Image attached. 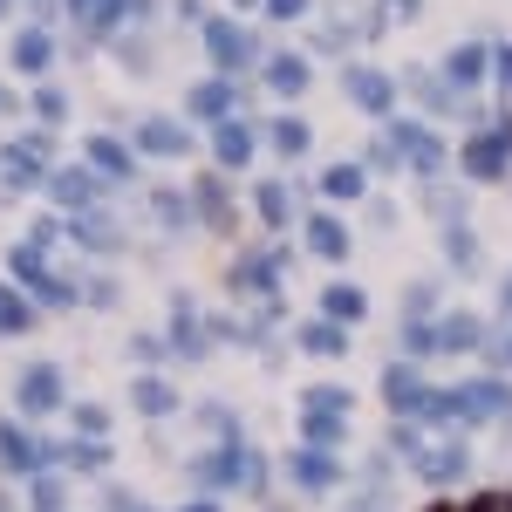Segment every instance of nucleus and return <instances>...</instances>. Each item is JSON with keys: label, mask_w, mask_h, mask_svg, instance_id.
Here are the masks:
<instances>
[{"label": "nucleus", "mask_w": 512, "mask_h": 512, "mask_svg": "<svg viewBox=\"0 0 512 512\" xmlns=\"http://www.w3.org/2000/svg\"><path fill=\"white\" fill-rule=\"evenodd\" d=\"M458 164H465L472 185H499V178H506V171H512V117H506V110H499L492 123H478L472 137H465Z\"/></svg>", "instance_id": "nucleus-1"}, {"label": "nucleus", "mask_w": 512, "mask_h": 512, "mask_svg": "<svg viewBox=\"0 0 512 512\" xmlns=\"http://www.w3.org/2000/svg\"><path fill=\"white\" fill-rule=\"evenodd\" d=\"M198 35H205V55H212V69H219V76H239V69H253V62H260L253 28H239V21H226V14H205V21H198Z\"/></svg>", "instance_id": "nucleus-2"}, {"label": "nucleus", "mask_w": 512, "mask_h": 512, "mask_svg": "<svg viewBox=\"0 0 512 512\" xmlns=\"http://www.w3.org/2000/svg\"><path fill=\"white\" fill-rule=\"evenodd\" d=\"M342 89H349V103L362 110V117H376V123L396 117V76H383V69L349 62V69H342Z\"/></svg>", "instance_id": "nucleus-3"}, {"label": "nucleus", "mask_w": 512, "mask_h": 512, "mask_svg": "<svg viewBox=\"0 0 512 512\" xmlns=\"http://www.w3.org/2000/svg\"><path fill=\"white\" fill-rule=\"evenodd\" d=\"M390 137H396V151H403V164H410V171H424V178H437V171H444V137H437L431 123L390 117Z\"/></svg>", "instance_id": "nucleus-4"}, {"label": "nucleus", "mask_w": 512, "mask_h": 512, "mask_svg": "<svg viewBox=\"0 0 512 512\" xmlns=\"http://www.w3.org/2000/svg\"><path fill=\"white\" fill-rule=\"evenodd\" d=\"M437 76L451 82V89H472V96H478V89L492 82V41H465V48H451Z\"/></svg>", "instance_id": "nucleus-5"}, {"label": "nucleus", "mask_w": 512, "mask_h": 512, "mask_svg": "<svg viewBox=\"0 0 512 512\" xmlns=\"http://www.w3.org/2000/svg\"><path fill=\"white\" fill-rule=\"evenodd\" d=\"M192 117H198V123L239 117V82H233V76H205V82L192 89Z\"/></svg>", "instance_id": "nucleus-6"}, {"label": "nucleus", "mask_w": 512, "mask_h": 512, "mask_svg": "<svg viewBox=\"0 0 512 512\" xmlns=\"http://www.w3.org/2000/svg\"><path fill=\"white\" fill-rule=\"evenodd\" d=\"M96 185H103V178H96L89 164L48 171V198H55V205H69V212H89V205H96Z\"/></svg>", "instance_id": "nucleus-7"}, {"label": "nucleus", "mask_w": 512, "mask_h": 512, "mask_svg": "<svg viewBox=\"0 0 512 512\" xmlns=\"http://www.w3.org/2000/svg\"><path fill=\"white\" fill-rule=\"evenodd\" d=\"M82 164H89V171H96V178H110V185H123V178H130V171H137V158H130V151H123L117 137H103V130H96V137H89V144H82Z\"/></svg>", "instance_id": "nucleus-8"}, {"label": "nucleus", "mask_w": 512, "mask_h": 512, "mask_svg": "<svg viewBox=\"0 0 512 512\" xmlns=\"http://www.w3.org/2000/svg\"><path fill=\"white\" fill-rule=\"evenodd\" d=\"M137 151H144V158H185V151H192V137H185V123L144 117V123H137Z\"/></svg>", "instance_id": "nucleus-9"}, {"label": "nucleus", "mask_w": 512, "mask_h": 512, "mask_svg": "<svg viewBox=\"0 0 512 512\" xmlns=\"http://www.w3.org/2000/svg\"><path fill=\"white\" fill-rule=\"evenodd\" d=\"M308 76H315L308 55H294V48H274L267 55V89L274 96H308Z\"/></svg>", "instance_id": "nucleus-10"}, {"label": "nucleus", "mask_w": 512, "mask_h": 512, "mask_svg": "<svg viewBox=\"0 0 512 512\" xmlns=\"http://www.w3.org/2000/svg\"><path fill=\"white\" fill-rule=\"evenodd\" d=\"M14 69H21V76H48V69H55V35H48V28H21V35H14Z\"/></svg>", "instance_id": "nucleus-11"}, {"label": "nucleus", "mask_w": 512, "mask_h": 512, "mask_svg": "<svg viewBox=\"0 0 512 512\" xmlns=\"http://www.w3.org/2000/svg\"><path fill=\"white\" fill-rule=\"evenodd\" d=\"M212 158L226 164V171H239V164H253V130H246L239 117L212 123Z\"/></svg>", "instance_id": "nucleus-12"}, {"label": "nucleus", "mask_w": 512, "mask_h": 512, "mask_svg": "<svg viewBox=\"0 0 512 512\" xmlns=\"http://www.w3.org/2000/svg\"><path fill=\"white\" fill-rule=\"evenodd\" d=\"M301 239H308V253H321V260H349V226H342V219H328V212H315Z\"/></svg>", "instance_id": "nucleus-13"}, {"label": "nucleus", "mask_w": 512, "mask_h": 512, "mask_svg": "<svg viewBox=\"0 0 512 512\" xmlns=\"http://www.w3.org/2000/svg\"><path fill=\"white\" fill-rule=\"evenodd\" d=\"M21 403H28V410H55V403H62V376H55V369H28V376H21Z\"/></svg>", "instance_id": "nucleus-14"}, {"label": "nucleus", "mask_w": 512, "mask_h": 512, "mask_svg": "<svg viewBox=\"0 0 512 512\" xmlns=\"http://www.w3.org/2000/svg\"><path fill=\"white\" fill-rule=\"evenodd\" d=\"M123 14H130V0H89V7H82V28L96 41H110L123 28Z\"/></svg>", "instance_id": "nucleus-15"}, {"label": "nucleus", "mask_w": 512, "mask_h": 512, "mask_svg": "<svg viewBox=\"0 0 512 512\" xmlns=\"http://www.w3.org/2000/svg\"><path fill=\"white\" fill-rule=\"evenodd\" d=\"M308 144H315V130L301 117H274V151L280 158H308Z\"/></svg>", "instance_id": "nucleus-16"}, {"label": "nucleus", "mask_w": 512, "mask_h": 512, "mask_svg": "<svg viewBox=\"0 0 512 512\" xmlns=\"http://www.w3.org/2000/svg\"><path fill=\"white\" fill-rule=\"evenodd\" d=\"M362 185H369L362 164H328V178H321V192H328V198H362Z\"/></svg>", "instance_id": "nucleus-17"}, {"label": "nucleus", "mask_w": 512, "mask_h": 512, "mask_svg": "<svg viewBox=\"0 0 512 512\" xmlns=\"http://www.w3.org/2000/svg\"><path fill=\"white\" fill-rule=\"evenodd\" d=\"M294 478H301V485H308V492H321V485H335V458H321V451H301V458H294Z\"/></svg>", "instance_id": "nucleus-18"}, {"label": "nucleus", "mask_w": 512, "mask_h": 512, "mask_svg": "<svg viewBox=\"0 0 512 512\" xmlns=\"http://www.w3.org/2000/svg\"><path fill=\"white\" fill-rule=\"evenodd\" d=\"M444 246H451V267H458V274H478V239L465 233V219L444 226Z\"/></svg>", "instance_id": "nucleus-19"}, {"label": "nucleus", "mask_w": 512, "mask_h": 512, "mask_svg": "<svg viewBox=\"0 0 512 512\" xmlns=\"http://www.w3.org/2000/svg\"><path fill=\"white\" fill-rule=\"evenodd\" d=\"M437 349H451V355L478 349V321H472V315H451L444 328H437Z\"/></svg>", "instance_id": "nucleus-20"}, {"label": "nucleus", "mask_w": 512, "mask_h": 512, "mask_svg": "<svg viewBox=\"0 0 512 512\" xmlns=\"http://www.w3.org/2000/svg\"><path fill=\"white\" fill-rule=\"evenodd\" d=\"M253 212H260L267 226H287V212H294V198H287V185H260V192H253Z\"/></svg>", "instance_id": "nucleus-21"}, {"label": "nucleus", "mask_w": 512, "mask_h": 512, "mask_svg": "<svg viewBox=\"0 0 512 512\" xmlns=\"http://www.w3.org/2000/svg\"><path fill=\"white\" fill-rule=\"evenodd\" d=\"M151 212H158V226H171V233L192 226V198H185V192H158V198H151Z\"/></svg>", "instance_id": "nucleus-22"}, {"label": "nucleus", "mask_w": 512, "mask_h": 512, "mask_svg": "<svg viewBox=\"0 0 512 512\" xmlns=\"http://www.w3.org/2000/svg\"><path fill=\"white\" fill-rule=\"evenodd\" d=\"M321 308L349 328V321H362V287H328V294H321Z\"/></svg>", "instance_id": "nucleus-23"}, {"label": "nucleus", "mask_w": 512, "mask_h": 512, "mask_svg": "<svg viewBox=\"0 0 512 512\" xmlns=\"http://www.w3.org/2000/svg\"><path fill=\"white\" fill-rule=\"evenodd\" d=\"M28 301H21V294H14V287H0V335H21V328H28Z\"/></svg>", "instance_id": "nucleus-24"}, {"label": "nucleus", "mask_w": 512, "mask_h": 512, "mask_svg": "<svg viewBox=\"0 0 512 512\" xmlns=\"http://www.w3.org/2000/svg\"><path fill=\"white\" fill-rule=\"evenodd\" d=\"M192 198H198V219H219V226H226V205H233V198H226V185H219V178H205Z\"/></svg>", "instance_id": "nucleus-25"}, {"label": "nucleus", "mask_w": 512, "mask_h": 512, "mask_svg": "<svg viewBox=\"0 0 512 512\" xmlns=\"http://www.w3.org/2000/svg\"><path fill=\"white\" fill-rule=\"evenodd\" d=\"M35 117L41 123H62V117H69V96H62L55 82H41V89H35Z\"/></svg>", "instance_id": "nucleus-26"}, {"label": "nucleus", "mask_w": 512, "mask_h": 512, "mask_svg": "<svg viewBox=\"0 0 512 512\" xmlns=\"http://www.w3.org/2000/svg\"><path fill=\"white\" fill-rule=\"evenodd\" d=\"M301 342H308L315 355H342V321H315V328H308Z\"/></svg>", "instance_id": "nucleus-27"}, {"label": "nucleus", "mask_w": 512, "mask_h": 512, "mask_svg": "<svg viewBox=\"0 0 512 512\" xmlns=\"http://www.w3.org/2000/svg\"><path fill=\"white\" fill-rule=\"evenodd\" d=\"M417 369H390V403H403V410H417Z\"/></svg>", "instance_id": "nucleus-28"}, {"label": "nucleus", "mask_w": 512, "mask_h": 512, "mask_svg": "<svg viewBox=\"0 0 512 512\" xmlns=\"http://www.w3.org/2000/svg\"><path fill=\"white\" fill-rule=\"evenodd\" d=\"M342 410H349L342 390H308V417H342Z\"/></svg>", "instance_id": "nucleus-29"}, {"label": "nucleus", "mask_w": 512, "mask_h": 512, "mask_svg": "<svg viewBox=\"0 0 512 512\" xmlns=\"http://www.w3.org/2000/svg\"><path fill=\"white\" fill-rule=\"evenodd\" d=\"M260 7H267L274 21H301V14H308V0H260Z\"/></svg>", "instance_id": "nucleus-30"}, {"label": "nucleus", "mask_w": 512, "mask_h": 512, "mask_svg": "<svg viewBox=\"0 0 512 512\" xmlns=\"http://www.w3.org/2000/svg\"><path fill=\"white\" fill-rule=\"evenodd\" d=\"M492 69H499V82L512 89V41H492Z\"/></svg>", "instance_id": "nucleus-31"}, {"label": "nucleus", "mask_w": 512, "mask_h": 512, "mask_svg": "<svg viewBox=\"0 0 512 512\" xmlns=\"http://www.w3.org/2000/svg\"><path fill=\"white\" fill-rule=\"evenodd\" d=\"M137 403H144V410H151V417H158V410H164V403H171V396H164L158 383H137Z\"/></svg>", "instance_id": "nucleus-32"}, {"label": "nucleus", "mask_w": 512, "mask_h": 512, "mask_svg": "<svg viewBox=\"0 0 512 512\" xmlns=\"http://www.w3.org/2000/svg\"><path fill=\"white\" fill-rule=\"evenodd\" d=\"M431 301H437V287H431V280H417V287H410V315H424Z\"/></svg>", "instance_id": "nucleus-33"}, {"label": "nucleus", "mask_w": 512, "mask_h": 512, "mask_svg": "<svg viewBox=\"0 0 512 512\" xmlns=\"http://www.w3.org/2000/svg\"><path fill=\"white\" fill-rule=\"evenodd\" d=\"M492 355H499V362H512V315H506V335L492 342Z\"/></svg>", "instance_id": "nucleus-34"}, {"label": "nucleus", "mask_w": 512, "mask_h": 512, "mask_svg": "<svg viewBox=\"0 0 512 512\" xmlns=\"http://www.w3.org/2000/svg\"><path fill=\"white\" fill-rule=\"evenodd\" d=\"M465 512H512V499H472Z\"/></svg>", "instance_id": "nucleus-35"}, {"label": "nucleus", "mask_w": 512, "mask_h": 512, "mask_svg": "<svg viewBox=\"0 0 512 512\" xmlns=\"http://www.w3.org/2000/svg\"><path fill=\"white\" fill-rule=\"evenodd\" d=\"M383 7H390V14H417V0H383Z\"/></svg>", "instance_id": "nucleus-36"}, {"label": "nucleus", "mask_w": 512, "mask_h": 512, "mask_svg": "<svg viewBox=\"0 0 512 512\" xmlns=\"http://www.w3.org/2000/svg\"><path fill=\"white\" fill-rule=\"evenodd\" d=\"M7 14H14V0H0V21H7Z\"/></svg>", "instance_id": "nucleus-37"}, {"label": "nucleus", "mask_w": 512, "mask_h": 512, "mask_svg": "<svg viewBox=\"0 0 512 512\" xmlns=\"http://www.w3.org/2000/svg\"><path fill=\"white\" fill-rule=\"evenodd\" d=\"M506 315H512V280H506Z\"/></svg>", "instance_id": "nucleus-38"}, {"label": "nucleus", "mask_w": 512, "mask_h": 512, "mask_svg": "<svg viewBox=\"0 0 512 512\" xmlns=\"http://www.w3.org/2000/svg\"><path fill=\"white\" fill-rule=\"evenodd\" d=\"M233 7H260V0H233Z\"/></svg>", "instance_id": "nucleus-39"}, {"label": "nucleus", "mask_w": 512, "mask_h": 512, "mask_svg": "<svg viewBox=\"0 0 512 512\" xmlns=\"http://www.w3.org/2000/svg\"><path fill=\"white\" fill-rule=\"evenodd\" d=\"M192 512H212V506H192Z\"/></svg>", "instance_id": "nucleus-40"}, {"label": "nucleus", "mask_w": 512, "mask_h": 512, "mask_svg": "<svg viewBox=\"0 0 512 512\" xmlns=\"http://www.w3.org/2000/svg\"><path fill=\"white\" fill-rule=\"evenodd\" d=\"M0 103H7V96H0Z\"/></svg>", "instance_id": "nucleus-41"}, {"label": "nucleus", "mask_w": 512, "mask_h": 512, "mask_svg": "<svg viewBox=\"0 0 512 512\" xmlns=\"http://www.w3.org/2000/svg\"><path fill=\"white\" fill-rule=\"evenodd\" d=\"M0 512H7V506H0Z\"/></svg>", "instance_id": "nucleus-42"}]
</instances>
